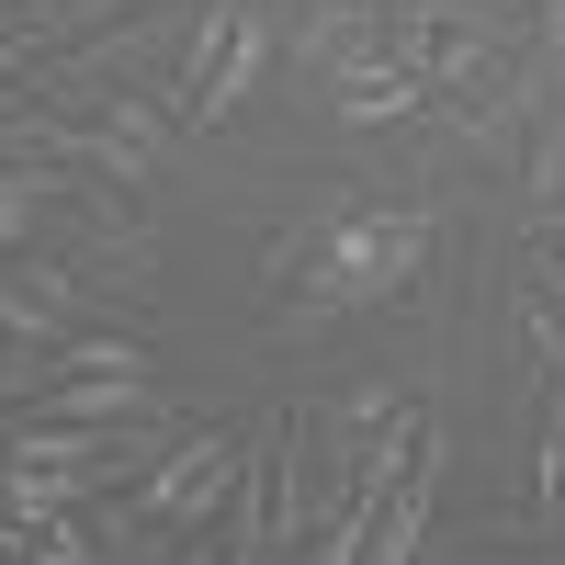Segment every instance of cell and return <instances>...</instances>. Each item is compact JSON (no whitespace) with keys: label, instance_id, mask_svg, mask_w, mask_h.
I'll return each mask as SVG.
<instances>
[{"label":"cell","instance_id":"obj_1","mask_svg":"<svg viewBox=\"0 0 565 565\" xmlns=\"http://www.w3.org/2000/svg\"><path fill=\"white\" fill-rule=\"evenodd\" d=\"M430 238H441V204H328L317 226V260L282 282L306 317L328 306H396L418 271H430Z\"/></svg>","mask_w":565,"mask_h":565},{"label":"cell","instance_id":"obj_2","mask_svg":"<svg viewBox=\"0 0 565 565\" xmlns=\"http://www.w3.org/2000/svg\"><path fill=\"white\" fill-rule=\"evenodd\" d=\"M271 57H282V12H271V0H204L193 34H181V68H170L181 125H226L271 79Z\"/></svg>","mask_w":565,"mask_h":565},{"label":"cell","instance_id":"obj_3","mask_svg":"<svg viewBox=\"0 0 565 565\" xmlns=\"http://www.w3.org/2000/svg\"><path fill=\"white\" fill-rule=\"evenodd\" d=\"M385 57L441 103V90H487V79H509L521 23L476 12V0H385Z\"/></svg>","mask_w":565,"mask_h":565},{"label":"cell","instance_id":"obj_4","mask_svg":"<svg viewBox=\"0 0 565 565\" xmlns=\"http://www.w3.org/2000/svg\"><path fill=\"white\" fill-rule=\"evenodd\" d=\"M238 463H249V430L204 418V430H181L148 476L125 487V509H136V521H159V532H181V543H204V532L226 521V498H238Z\"/></svg>","mask_w":565,"mask_h":565},{"label":"cell","instance_id":"obj_5","mask_svg":"<svg viewBox=\"0 0 565 565\" xmlns=\"http://www.w3.org/2000/svg\"><path fill=\"white\" fill-rule=\"evenodd\" d=\"M170 148H181V103H170V79H159V90H103V103L79 114V170H90V181L148 193V181L170 170Z\"/></svg>","mask_w":565,"mask_h":565},{"label":"cell","instance_id":"obj_6","mask_svg":"<svg viewBox=\"0 0 565 565\" xmlns=\"http://www.w3.org/2000/svg\"><path fill=\"white\" fill-rule=\"evenodd\" d=\"M79 328H103V295L68 271V260H23L0 271V340H23V351H68Z\"/></svg>","mask_w":565,"mask_h":565},{"label":"cell","instance_id":"obj_7","mask_svg":"<svg viewBox=\"0 0 565 565\" xmlns=\"http://www.w3.org/2000/svg\"><path fill=\"white\" fill-rule=\"evenodd\" d=\"M159 373H57L23 418H68V430H136V418H159Z\"/></svg>","mask_w":565,"mask_h":565},{"label":"cell","instance_id":"obj_8","mask_svg":"<svg viewBox=\"0 0 565 565\" xmlns=\"http://www.w3.org/2000/svg\"><path fill=\"white\" fill-rule=\"evenodd\" d=\"M295 57L340 90L351 68L385 57V0H306V23H295Z\"/></svg>","mask_w":565,"mask_h":565},{"label":"cell","instance_id":"obj_9","mask_svg":"<svg viewBox=\"0 0 565 565\" xmlns=\"http://www.w3.org/2000/svg\"><path fill=\"white\" fill-rule=\"evenodd\" d=\"M328 114L340 125H407V114H430V90H418L396 57H373V68H351L340 90H328Z\"/></svg>","mask_w":565,"mask_h":565},{"label":"cell","instance_id":"obj_10","mask_svg":"<svg viewBox=\"0 0 565 565\" xmlns=\"http://www.w3.org/2000/svg\"><path fill=\"white\" fill-rule=\"evenodd\" d=\"M57 193H68V170H12L0 159V249H23L45 215H57Z\"/></svg>","mask_w":565,"mask_h":565},{"label":"cell","instance_id":"obj_11","mask_svg":"<svg viewBox=\"0 0 565 565\" xmlns=\"http://www.w3.org/2000/svg\"><path fill=\"white\" fill-rule=\"evenodd\" d=\"M57 373H68L57 351H23V340H0V418H23L45 385H57Z\"/></svg>","mask_w":565,"mask_h":565},{"label":"cell","instance_id":"obj_12","mask_svg":"<svg viewBox=\"0 0 565 565\" xmlns=\"http://www.w3.org/2000/svg\"><path fill=\"white\" fill-rule=\"evenodd\" d=\"M543 249H554V260H565V226H554V238H543Z\"/></svg>","mask_w":565,"mask_h":565}]
</instances>
